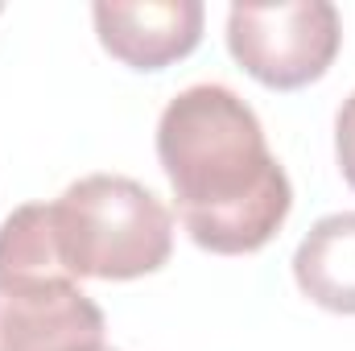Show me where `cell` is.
Here are the masks:
<instances>
[{
  "label": "cell",
  "instance_id": "1",
  "mask_svg": "<svg viewBox=\"0 0 355 351\" xmlns=\"http://www.w3.org/2000/svg\"><path fill=\"white\" fill-rule=\"evenodd\" d=\"M157 162L190 240L219 257L261 252L293 207L257 112L223 83L178 91L157 120Z\"/></svg>",
  "mask_w": 355,
  "mask_h": 351
},
{
  "label": "cell",
  "instance_id": "2",
  "mask_svg": "<svg viewBox=\"0 0 355 351\" xmlns=\"http://www.w3.org/2000/svg\"><path fill=\"white\" fill-rule=\"evenodd\" d=\"M50 211L58 261L71 281H132L157 273L174 252V215L149 186L124 174L79 178Z\"/></svg>",
  "mask_w": 355,
  "mask_h": 351
},
{
  "label": "cell",
  "instance_id": "3",
  "mask_svg": "<svg viewBox=\"0 0 355 351\" xmlns=\"http://www.w3.org/2000/svg\"><path fill=\"white\" fill-rule=\"evenodd\" d=\"M343 46V21L331 0L297 4H232L227 50L232 58L272 91L318 83Z\"/></svg>",
  "mask_w": 355,
  "mask_h": 351
},
{
  "label": "cell",
  "instance_id": "4",
  "mask_svg": "<svg viewBox=\"0 0 355 351\" xmlns=\"http://www.w3.org/2000/svg\"><path fill=\"white\" fill-rule=\"evenodd\" d=\"M0 351H103V310L67 277H8Z\"/></svg>",
  "mask_w": 355,
  "mask_h": 351
},
{
  "label": "cell",
  "instance_id": "5",
  "mask_svg": "<svg viewBox=\"0 0 355 351\" xmlns=\"http://www.w3.org/2000/svg\"><path fill=\"white\" fill-rule=\"evenodd\" d=\"M91 17L99 46L132 71H166L202 42L198 0H99Z\"/></svg>",
  "mask_w": 355,
  "mask_h": 351
},
{
  "label": "cell",
  "instance_id": "6",
  "mask_svg": "<svg viewBox=\"0 0 355 351\" xmlns=\"http://www.w3.org/2000/svg\"><path fill=\"white\" fill-rule=\"evenodd\" d=\"M293 281L314 306L355 314V211L327 215L306 232L293 252Z\"/></svg>",
  "mask_w": 355,
  "mask_h": 351
},
{
  "label": "cell",
  "instance_id": "7",
  "mask_svg": "<svg viewBox=\"0 0 355 351\" xmlns=\"http://www.w3.org/2000/svg\"><path fill=\"white\" fill-rule=\"evenodd\" d=\"M8 277H67V268L58 261L50 203L17 207L0 223V281Z\"/></svg>",
  "mask_w": 355,
  "mask_h": 351
},
{
  "label": "cell",
  "instance_id": "8",
  "mask_svg": "<svg viewBox=\"0 0 355 351\" xmlns=\"http://www.w3.org/2000/svg\"><path fill=\"white\" fill-rule=\"evenodd\" d=\"M335 153H339L343 182L355 190V91L343 99V108L335 116Z\"/></svg>",
  "mask_w": 355,
  "mask_h": 351
},
{
  "label": "cell",
  "instance_id": "9",
  "mask_svg": "<svg viewBox=\"0 0 355 351\" xmlns=\"http://www.w3.org/2000/svg\"><path fill=\"white\" fill-rule=\"evenodd\" d=\"M103 351H112V348H103Z\"/></svg>",
  "mask_w": 355,
  "mask_h": 351
}]
</instances>
